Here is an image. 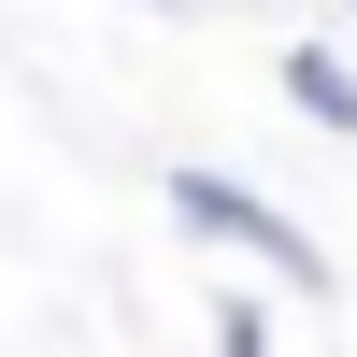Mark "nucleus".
<instances>
[{
    "mask_svg": "<svg viewBox=\"0 0 357 357\" xmlns=\"http://www.w3.org/2000/svg\"><path fill=\"white\" fill-rule=\"evenodd\" d=\"M158 200H172V229H186V243H215V257H257L272 286H301V301H329V243H314V229L286 215L272 186H243V172L186 158V172H158Z\"/></svg>",
    "mask_w": 357,
    "mask_h": 357,
    "instance_id": "nucleus-1",
    "label": "nucleus"
},
{
    "mask_svg": "<svg viewBox=\"0 0 357 357\" xmlns=\"http://www.w3.org/2000/svg\"><path fill=\"white\" fill-rule=\"evenodd\" d=\"M272 86H286V114H301V129L357 143V43H329V29H301V43L272 57Z\"/></svg>",
    "mask_w": 357,
    "mask_h": 357,
    "instance_id": "nucleus-2",
    "label": "nucleus"
},
{
    "mask_svg": "<svg viewBox=\"0 0 357 357\" xmlns=\"http://www.w3.org/2000/svg\"><path fill=\"white\" fill-rule=\"evenodd\" d=\"M215 357H272V301H243V286H215Z\"/></svg>",
    "mask_w": 357,
    "mask_h": 357,
    "instance_id": "nucleus-3",
    "label": "nucleus"
},
{
    "mask_svg": "<svg viewBox=\"0 0 357 357\" xmlns=\"http://www.w3.org/2000/svg\"><path fill=\"white\" fill-rule=\"evenodd\" d=\"M143 15H200V0H143Z\"/></svg>",
    "mask_w": 357,
    "mask_h": 357,
    "instance_id": "nucleus-4",
    "label": "nucleus"
},
{
    "mask_svg": "<svg viewBox=\"0 0 357 357\" xmlns=\"http://www.w3.org/2000/svg\"><path fill=\"white\" fill-rule=\"evenodd\" d=\"M343 29H357V0H343Z\"/></svg>",
    "mask_w": 357,
    "mask_h": 357,
    "instance_id": "nucleus-5",
    "label": "nucleus"
}]
</instances>
